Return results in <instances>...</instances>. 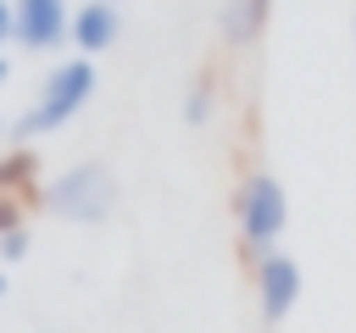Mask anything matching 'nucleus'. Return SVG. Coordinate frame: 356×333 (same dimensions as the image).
<instances>
[{"instance_id":"nucleus-4","label":"nucleus","mask_w":356,"mask_h":333,"mask_svg":"<svg viewBox=\"0 0 356 333\" xmlns=\"http://www.w3.org/2000/svg\"><path fill=\"white\" fill-rule=\"evenodd\" d=\"M250 278H256V300L267 322H284L300 305V261L289 250H261L250 261Z\"/></svg>"},{"instance_id":"nucleus-9","label":"nucleus","mask_w":356,"mask_h":333,"mask_svg":"<svg viewBox=\"0 0 356 333\" xmlns=\"http://www.w3.org/2000/svg\"><path fill=\"white\" fill-rule=\"evenodd\" d=\"M211 111H217V78H211V72H200V78L184 89V122H189V128H206V122H211Z\"/></svg>"},{"instance_id":"nucleus-14","label":"nucleus","mask_w":356,"mask_h":333,"mask_svg":"<svg viewBox=\"0 0 356 333\" xmlns=\"http://www.w3.org/2000/svg\"><path fill=\"white\" fill-rule=\"evenodd\" d=\"M6 289H11V283H6V272H0V300H6Z\"/></svg>"},{"instance_id":"nucleus-6","label":"nucleus","mask_w":356,"mask_h":333,"mask_svg":"<svg viewBox=\"0 0 356 333\" xmlns=\"http://www.w3.org/2000/svg\"><path fill=\"white\" fill-rule=\"evenodd\" d=\"M117 33H122V17H117V0H83L78 11H72V50L78 56H106L111 44H117Z\"/></svg>"},{"instance_id":"nucleus-3","label":"nucleus","mask_w":356,"mask_h":333,"mask_svg":"<svg viewBox=\"0 0 356 333\" xmlns=\"http://www.w3.org/2000/svg\"><path fill=\"white\" fill-rule=\"evenodd\" d=\"M111 205H117V178L100 161H78V166H67L44 183V211L61 216V222L95 228V222L111 216Z\"/></svg>"},{"instance_id":"nucleus-15","label":"nucleus","mask_w":356,"mask_h":333,"mask_svg":"<svg viewBox=\"0 0 356 333\" xmlns=\"http://www.w3.org/2000/svg\"><path fill=\"white\" fill-rule=\"evenodd\" d=\"M0 150H6V117H0Z\"/></svg>"},{"instance_id":"nucleus-7","label":"nucleus","mask_w":356,"mask_h":333,"mask_svg":"<svg viewBox=\"0 0 356 333\" xmlns=\"http://www.w3.org/2000/svg\"><path fill=\"white\" fill-rule=\"evenodd\" d=\"M267 17H273V0H222V17H217L222 44H228V50L256 44L261 28H267Z\"/></svg>"},{"instance_id":"nucleus-5","label":"nucleus","mask_w":356,"mask_h":333,"mask_svg":"<svg viewBox=\"0 0 356 333\" xmlns=\"http://www.w3.org/2000/svg\"><path fill=\"white\" fill-rule=\"evenodd\" d=\"M17 6V44L33 56H50L72 44V11L67 0H11Z\"/></svg>"},{"instance_id":"nucleus-1","label":"nucleus","mask_w":356,"mask_h":333,"mask_svg":"<svg viewBox=\"0 0 356 333\" xmlns=\"http://www.w3.org/2000/svg\"><path fill=\"white\" fill-rule=\"evenodd\" d=\"M89 94H95V61H89V56L56 61V67L44 72V83H39V94H33L28 117L17 122V144H28V139H39V133L67 128V122L89 105Z\"/></svg>"},{"instance_id":"nucleus-2","label":"nucleus","mask_w":356,"mask_h":333,"mask_svg":"<svg viewBox=\"0 0 356 333\" xmlns=\"http://www.w3.org/2000/svg\"><path fill=\"white\" fill-rule=\"evenodd\" d=\"M234 228H239V244L250 250V261L261 250H278L284 228H289V194L273 172H245L239 189H234Z\"/></svg>"},{"instance_id":"nucleus-12","label":"nucleus","mask_w":356,"mask_h":333,"mask_svg":"<svg viewBox=\"0 0 356 333\" xmlns=\"http://www.w3.org/2000/svg\"><path fill=\"white\" fill-rule=\"evenodd\" d=\"M17 222H22V200H17V194H0V233L17 228Z\"/></svg>"},{"instance_id":"nucleus-8","label":"nucleus","mask_w":356,"mask_h":333,"mask_svg":"<svg viewBox=\"0 0 356 333\" xmlns=\"http://www.w3.org/2000/svg\"><path fill=\"white\" fill-rule=\"evenodd\" d=\"M33 178H39V155L28 150V144H11V150H0V194H28L33 189Z\"/></svg>"},{"instance_id":"nucleus-13","label":"nucleus","mask_w":356,"mask_h":333,"mask_svg":"<svg viewBox=\"0 0 356 333\" xmlns=\"http://www.w3.org/2000/svg\"><path fill=\"white\" fill-rule=\"evenodd\" d=\"M6 78H11V67H6V56H0V83H6Z\"/></svg>"},{"instance_id":"nucleus-11","label":"nucleus","mask_w":356,"mask_h":333,"mask_svg":"<svg viewBox=\"0 0 356 333\" xmlns=\"http://www.w3.org/2000/svg\"><path fill=\"white\" fill-rule=\"evenodd\" d=\"M6 44H17V6L11 0H0V50Z\"/></svg>"},{"instance_id":"nucleus-10","label":"nucleus","mask_w":356,"mask_h":333,"mask_svg":"<svg viewBox=\"0 0 356 333\" xmlns=\"http://www.w3.org/2000/svg\"><path fill=\"white\" fill-rule=\"evenodd\" d=\"M33 250V233H28V222H17V228H6L0 233V261H22Z\"/></svg>"}]
</instances>
